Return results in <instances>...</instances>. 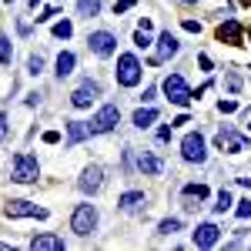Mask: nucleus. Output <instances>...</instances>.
I'll return each mask as SVG.
<instances>
[{
	"label": "nucleus",
	"instance_id": "nucleus-29",
	"mask_svg": "<svg viewBox=\"0 0 251 251\" xmlns=\"http://www.w3.org/2000/svg\"><path fill=\"white\" fill-rule=\"evenodd\" d=\"M134 44L141 47V50H144V47H151V37H148V30H141V27H137V30H134Z\"/></svg>",
	"mask_w": 251,
	"mask_h": 251
},
{
	"label": "nucleus",
	"instance_id": "nucleus-36",
	"mask_svg": "<svg viewBox=\"0 0 251 251\" xmlns=\"http://www.w3.org/2000/svg\"><path fill=\"white\" fill-rule=\"evenodd\" d=\"M154 97H157V91H154V87H148V91H144V94H141V100H144V104H151V100H154Z\"/></svg>",
	"mask_w": 251,
	"mask_h": 251
},
{
	"label": "nucleus",
	"instance_id": "nucleus-17",
	"mask_svg": "<svg viewBox=\"0 0 251 251\" xmlns=\"http://www.w3.org/2000/svg\"><path fill=\"white\" fill-rule=\"evenodd\" d=\"M87 134H91V127L84 121H67V144H80Z\"/></svg>",
	"mask_w": 251,
	"mask_h": 251
},
{
	"label": "nucleus",
	"instance_id": "nucleus-23",
	"mask_svg": "<svg viewBox=\"0 0 251 251\" xmlns=\"http://www.w3.org/2000/svg\"><path fill=\"white\" fill-rule=\"evenodd\" d=\"M71 34H74V24H71V20H60V24H54V37H57V40H67Z\"/></svg>",
	"mask_w": 251,
	"mask_h": 251
},
{
	"label": "nucleus",
	"instance_id": "nucleus-9",
	"mask_svg": "<svg viewBox=\"0 0 251 251\" xmlns=\"http://www.w3.org/2000/svg\"><path fill=\"white\" fill-rule=\"evenodd\" d=\"M97 97H100V84L97 80H84V84H77V91L71 94V104L74 107H91Z\"/></svg>",
	"mask_w": 251,
	"mask_h": 251
},
{
	"label": "nucleus",
	"instance_id": "nucleus-11",
	"mask_svg": "<svg viewBox=\"0 0 251 251\" xmlns=\"http://www.w3.org/2000/svg\"><path fill=\"white\" fill-rule=\"evenodd\" d=\"M77 188H80L84 194H97L100 188H104V171H100L97 164L84 168V174H80V181H77Z\"/></svg>",
	"mask_w": 251,
	"mask_h": 251
},
{
	"label": "nucleus",
	"instance_id": "nucleus-5",
	"mask_svg": "<svg viewBox=\"0 0 251 251\" xmlns=\"http://www.w3.org/2000/svg\"><path fill=\"white\" fill-rule=\"evenodd\" d=\"M114 74H117V84H121V87H134L137 80H141V60H137L134 54H121Z\"/></svg>",
	"mask_w": 251,
	"mask_h": 251
},
{
	"label": "nucleus",
	"instance_id": "nucleus-3",
	"mask_svg": "<svg viewBox=\"0 0 251 251\" xmlns=\"http://www.w3.org/2000/svg\"><path fill=\"white\" fill-rule=\"evenodd\" d=\"M71 228H74V234H80V238L94 234V228H97V208L94 204H77L74 214H71Z\"/></svg>",
	"mask_w": 251,
	"mask_h": 251
},
{
	"label": "nucleus",
	"instance_id": "nucleus-44",
	"mask_svg": "<svg viewBox=\"0 0 251 251\" xmlns=\"http://www.w3.org/2000/svg\"><path fill=\"white\" fill-rule=\"evenodd\" d=\"M248 131H251V121H248Z\"/></svg>",
	"mask_w": 251,
	"mask_h": 251
},
{
	"label": "nucleus",
	"instance_id": "nucleus-42",
	"mask_svg": "<svg viewBox=\"0 0 251 251\" xmlns=\"http://www.w3.org/2000/svg\"><path fill=\"white\" fill-rule=\"evenodd\" d=\"M181 3H194V0H181Z\"/></svg>",
	"mask_w": 251,
	"mask_h": 251
},
{
	"label": "nucleus",
	"instance_id": "nucleus-15",
	"mask_svg": "<svg viewBox=\"0 0 251 251\" xmlns=\"http://www.w3.org/2000/svg\"><path fill=\"white\" fill-rule=\"evenodd\" d=\"M218 238H221V228L211 225V221L194 228V245H198V248H214V245H218Z\"/></svg>",
	"mask_w": 251,
	"mask_h": 251
},
{
	"label": "nucleus",
	"instance_id": "nucleus-13",
	"mask_svg": "<svg viewBox=\"0 0 251 251\" xmlns=\"http://www.w3.org/2000/svg\"><path fill=\"white\" fill-rule=\"evenodd\" d=\"M181 50V44H177V37H174L171 30H164L161 37H157V54L151 57V64H161V60H168V57H174Z\"/></svg>",
	"mask_w": 251,
	"mask_h": 251
},
{
	"label": "nucleus",
	"instance_id": "nucleus-39",
	"mask_svg": "<svg viewBox=\"0 0 251 251\" xmlns=\"http://www.w3.org/2000/svg\"><path fill=\"white\" fill-rule=\"evenodd\" d=\"M27 104H30V107H37V104H40V94H37V91H34V94H27Z\"/></svg>",
	"mask_w": 251,
	"mask_h": 251
},
{
	"label": "nucleus",
	"instance_id": "nucleus-33",
	"mask_svg": "<svg viewBox=\"0 0 251 251\" xmlns=\"http://www.w3.org/2000/svg\"><path fill=\"white\" fill-rule=\"evenodd\" d=\"M134 7V0H117L114 3V14H124V10H131Z\"/></svg>",
	"mask_w": 251,
	"mask_h": 251
},
{
	"label": "nucleus",
	"instance_id": "nucleus-31",
	"mask_svg": "<svg viewBox=\"0 0 251 251\" xmlns=\"http://www.w3.org/2000/svg\"><path fill=\"white\" fill-rule=\"evenodd\" d=\"M218 111H221V114H234V111H238V100H221Z\"/></svg>",
	"mask_w": 251,
	"mask_h": 251
},
{
	"label": "nucleus",
	"instance_id": "nucleus-18",
	"mask_svg": "<svg viewBox=\"0 0 251 251\" xmlns=\"http://www.w3.org/2000/svg\"><path fill=\"white\" fill-rule=\"evenodd\" d=\"M137 168H141V171H144V174H151V177H154V174H161V171H164V164H161V157L148 154V151H144V154L137 157Z\"/></svg>",
	"mask_w": 251,
	"mask_h": 251
},
{
	"label": "nucleus",
	"instance_id": "nucleus-7",
	"mask_svg": "<svg viewBox=\"0 0 251 251\" xmlns=\"http://www.w3.org/2000/svg\"><path fill=\"white\" fill-rule=\"evenodd\" d=\"M214 148H218V151H228V154H238V151L248 148V137L231 131V127H221V131L214 134Z\"/></svg>",
	"mask_w": 251,
	"mask_h": 251
},
{
	"label": "nucleus",
	"instance_id": "nucleus-24",
	"mask_svg": "<svg viewBox=\"0 0 251 251\" xmlns=\"http://www.w3.org/2000/svg\"><path fill=\"white\" fill-rule=\"evenodd\" d=\"M174 231H181V221L177 218H168V221L157 225V234H174Z\"/></svg>",
	"mask_w": 251,
	"mask_h": 251
},
{
	"label": "nucleus",
	"instance_id": "nucleus-8",
	"mask_svg": "<svg viewBox=\"0 0 251 251\" xmlns=\"http://www.w3.org/2000/svg\"><path fill=\"white\" fill-rule=\"evenodd\" d=\"M87 47L94 50L97 57H111L117 50V37L111 34V30H94L91 37H87Z\"/></svg>",
	"mask_w": 251,
	"mask_h": 251
},
{
	"label": "nucleus",
	"instance_id": "nucleus-27",
	"mask_svg": "<svg viewBox=\"0 0 251 251\" xmlns=\"http://www.w3.org/2000/svg\"><path fill=\"white\" fill-rule=\"evenodd\" d=\"M228 208H231V194H228V191H218V204H214V211L225 214Z\"/></svg>",
	"mask_w": 251,
	"mask_h": 251
},
{
	"label": "nucleus",
	"instance_id": "nucleus-41",
	"mask_svg": "<svg viewBox=\"0 0 251 251\" xmlns=\"http://www.w3.org/2000/svg\"><path fill=\"white\" fill-rule=\"evenodd\" d=\"M37 3H40V0H30V7H34V10H37Z\"/></svg>",
	"mask_w": 251,
	"mask_h": 251
},
{
	"label": "nucleus",
	"instance_id": "nucleus-20",
	"mask_svg": "<svg viewBox=\"0 0 251 251\" xmlns=\"http://www.w3.org/2000/svg\"><path fill=\"white\" fill-rule=\"evenodd\" d=\"M154 121H157L154 107H141V111H134V127H141V131H144V127H151Z\"/></svg>",
	"mask_w": 251,
	"mask_h": 251
},
{
	"label": "nucleus",
	"instance_id": "nucleus-43",
	"mask_svg": "<svg viewBox=\"0 0 251 251\" xmlns=\"http://www.w3.org/2000/svg\"><path fill=\"white\" fill-rule=\"evenodd\" d=\"M241 3H251V0H241Z\"/></svg>",
	"mask_w": 251,
	"mask_h": 251
},
{
	"label": "nucleus",
	"instance_id": "nucleus-40",
	"mask_svg": "<svg viewBox=\"0 0 251 251\" xmlns=\"http://www.w3.org/2000/svg\"><path fill=\"white\" fill-rule=\"evenodd\" d=\"M3 137H7V117L0 114V141H3Z\"/></svg>",
	"mask_w": 251,
	"mask_h": 251
},
{
	"label": "nucleus",
	"instance_id": "nucleus-19",
	"mask_svg": "<svg viewBox=\"0 0 251 251\" xmlns=\"http://www.w3.org/2000/svg\"><path fill=\"white\" fill-rule=\"evenodd\" d=\"M74 64H77V57H74L71 50H64V54L57 57V77H60V80L71 77V74H74Z\"/></svg>",
	"mask_w": 251,
	"mask_h": 251
},
{
	"label": "nucleus",
	"instance_id": "nucleus-28",
	"mask_svg": "<svg viewBox=\"0 0 251 251\" xmlns=\"http://www.w3.org/2000/svg\"><path fill=\"white\" fill-rule=\"evenodd\" d=\"M27 71L37 77L40 71H44V57H40V54H30V60H27Z\"/></svg>",
	"mask_w": 251,
	"mask_h": 251
},
{
	"label": "nucleus",
	"instance_id": "nucleus-22",
	"mask_svg": "<svg viewBox=\"0 0 251 251\" xmlns=\"http://www.w3.org/2000/svg\"><path fill=\"white\" fill-rule=\"evenodd\" d=\"M10 60H14V44H10V37L3 34V37H0V64L7 67Z\"/></svg>",
	"mask_w": 251,
	"mask_h": 251
},
{
	"label": "nucleus",
	"instance_id": "nucleus-25",
	"mask_svg": "<svg viewBox=\"0 0 251 251\" xmlns=\"http://www.w3.org/2000/svg\"><path fill=\"white\" fill-rule=\"evenodd\" d=\"M181 194H194V198L204 201V198H208V184H184V191H181Z\"/></svg>",
	"mask_w": 251,
	"mask_h": 251
},
{
	"label": "nucleus",
	"instance_id": "nucleus-14",
	"mask_svg": "<svg viewBox=\"0 0 251 251\" xmlns=\"http://www.w3.org/2000/svg\"><path fill=\"white\" fill-rule=\"evenodd\" d=\"M144 204H148V194H144V191H124L121 198H117V208H121L124 214L144 211Z\"/></svg>",
	"mask_w": 251,
	"mask_h": 251
},
{
	"label": "nucleus",
	"instance_id": "nucleus-30",
	"mask_svg": "<svg viewBox=\"0 0 251 251\" xmlns=\"http://www.w3.org/2000/svg\"><path fill=\"white\" fill-rule=\"evenodd\" d=\"M238 218H241V221H245V218H251V198L238 201Z\"/></svg>",
	"mask_w": 251,
	"mask_h": 251
},
{
	"label": "nucleus",
	"instance_id": "nucleus-1",
	"mask_svg": "<svg viewBox=\"0 0 251 251\" xmlns=\"http://www.w3.org/2000/svg\"><path fill=\"white\" fill-rule=\"evenodd\" d=\"M10 177L17 181V184H34L40 177V164L34 154H17L14 157V168H10Z\"/></svg>",
	"mask_w": 251,
	"mask_h": 251
},
{
	"label": "nucleus",
	"instance_id": "nucleus-10",
	"mask_svg": "<svg viewBox=\"0 0 251 251\" xmlns=\"http://www.w3.org/2000/svg\"><path fill=\"white\" fill-rule=\"evenodd\" d=\"M7 218H47V208H37L30 201H7Z\"/></svg>",
	"mask_w": 251,
	"mask_h": 251
},
{
	"label": "nucleus",
	"instance_id": "nucleus-26",
	"mask_svg": "<svg viewBox=\"0 0 251 251\" xmlns=\"http://www.w3.org/2000/svg\"><path fill=\"white\" fill-rule=\"evenodd\" d=\"M225 87H228V91H231V94H238V91H241V74H225Z\"/></svg>",
	"mask_w": 251,
	"mask_h": 251
},
{
	"label": "nucleus",
	"instance_id": "nucleus-34",
	"mask_svg": "<svg viewBox=\"0 0 251 251\" xmlns=\"http://www.w3.org/2000/svg\"><path fill=\"white\" fill-rule=\"evenodd\" d=\"M181 27H184V30H188V34H201V24H198V20H184V24H181Z\"/></svg>",
	"mask_w": 251,
	"mask_h": 251
},
{
	"label": "nucleus",
	"instance_id": "nucleus-16",
	"mask_svg": "<svg viewBox=\"0 0 251 251\" xmlns=\"http://www.w3.org/2000/svg\"><path fill=\"white\" fill-rule=\"evenodd\" d=\"M30 248L34 251H64V238H57V234H37L30 241Z\"/></svg>",
	"mask_w": 251,
	"mask_h": 251
},
{
	"label": "nucleus",
	"instance_id": "nucleus-32",
	"mask_svg": "<svg viewBox=\"0 0 251 251\" xmlns=\"http://www.w3.org/2000/svg\"><path fill=\"white\" fill-rule=\"evenodd\" d=\"M50 17H57V10H54V7H47V10H40V14H37V24H47Z\"/></svg>",
	"mask_w": 251,
	"mask_h": 251
},
{
	"label": "nucleus",
	"instance_id": "nucleus-38",
	"mask_svg": "<svg viewBox=\"0 0 251 251\" xmlns=\"http://www.w3.org/2000/svg\"><path fill=\"white\" fill-rule=\"evenodd\" d=\"M157 141H161V144L171 141V127H161V131H157Z\"/></svg>",
	"mask_w": 251,
	"mask_h": 251
},
{
	"label": "nucleus",
	"instance_id": "nucleus-2",
	"mask_svg": "<svg viewBox=\"0 0 251 251\" xmlns=\"http://www.w3.org/2000/svg\"><path fill=\"white\" fill-rule=\"evenodd\" d=\"M161 87H164L168 100H171V104H177V107H188V104L194 100V97H191V87H188V80L181 77V74H168Z\"/></svg>",
	"mask_w": 251,
	"mask_h": 251
},
{
	"label": "nucleus",
	"instance_id": "nucleus-21",
	"mask_svg": "<svg viewBox=\"0 0 251 251\" xmlns=\"http://www.w3.org/2000/svg\"><path fill=\"white\" fill-rule=\"evenodd\" d=\"M97 10H100V0H77L80 17H97Z\"/></svg>",
	"mask_w": 251,
	"mask_h": 251
},
{
	"label": "nucleus",
	"instance_id": "nucleus-37",
	"mask_svg": "<svg viewBox=\"0 0 251 251\" xmlns=\"http://www.w3.org/2000/svg\"><path fill=\"white\" fill-rule=\"evenodd\" d=\"M198 64H201L204 71H211V57H208V54H198Z\"/></svg>",
	"mask_w": 251,
	"mask_h": 251
},
{
	"label": "nucleus",
	"instance_id": "nucleus-35",
	"mask_svg": "<svg viewBox=\"0 0 251 251\" xmlns=\"http://www.w3.org/2000/svg\"><path fill=\"white\" fill-rule=\"evenodd\" d=\"M60 141V131H44V144H57Z\"/></svg>",
	"mask_w": 251,
	"mask_h": 251
},
{
	"label": "nucleus",
	"instance_id": "nucleus-4",
	"mask_svg": "<svg viewBox=\"0 0 251 251\" xmlns=\"http://www.w3.org/2000/svg\"><path fill=\"white\" fill-rule=\"evenodd\" d=\"M117 121H121V107H117V104H104V107L87 121V127H91V134H107V131L117 127Z\"/></svg>",
	"mask_w": 251,
	"mask_h": 251
},
{
	"label": "nucleus",
	"instance_id": "nucleus-6",
	"mask_svg": "<svg viewBox=\"0 0 251 251\" xmlns=\"http://www.w3.org/2000/svg\"><path fill=\"white\" fill-rule=\"evenodd\" d=\"M181 157L188 161V164H204L208 161V151H204V137L201 134H184V141H181Z\"/></svg>",
	"mask_w": 251,
	"mask_h": 251
},
{
	"label": "nucleus",
	"instance_id": "nucleus-12",
	"mask_svg": "<svg viewBox=\"0 0 251 251\" xmlns=\"http://www.w3.org/2000/svg\"><path fill=\"white\" fill-rule=\"evenodd\" d=\"M218 40H221V44H231V47H241V44H245V30H241V24L228 17L221 27H218Z\"/></svg>",
	"mask_w": 251,
	"mask_h": 251
}]
</instances>
